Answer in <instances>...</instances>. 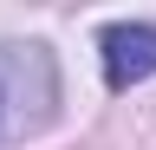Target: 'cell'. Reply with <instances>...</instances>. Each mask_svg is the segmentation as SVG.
<instances>
[{"instance_id": "obj_1", "label": "cell", "mask_w": 156, "mask_h": 150, "mask_svg": "<svg viewBox=\"0 0 156 150\" xmlns=\"http://www.w3.org/2000/svg\"><path fill=\"white\" fill-rule=\"evenodd\" d=\"M156 72V26H104V79L124 91Z\"/></svg>"}]
</instances>
